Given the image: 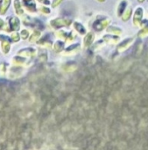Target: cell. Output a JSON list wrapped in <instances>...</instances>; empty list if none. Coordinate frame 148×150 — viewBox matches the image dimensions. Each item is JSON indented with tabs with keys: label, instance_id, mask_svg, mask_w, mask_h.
<instances>
[{
	"label": "cell",
	"instance_id": "1",
	"mask_svg": "<svg viewBox=\"0 0 148 150\" xmlns=\"http://www.w3.org/2000/svg\"><path fill=\"white\" fill-rule=\"evenodd\" d=\"M98 1H101L102 2V1H104V0H98Z\"/></svg>",
	"mask_w": 148,
	"mask_h": 150
}]
</instances>
